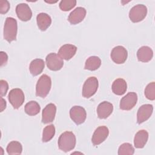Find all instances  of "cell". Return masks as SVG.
<instances>
[{"label": "cell", "instance_id": "6da1fadb", "mask_svg": "<svg viewBox=\"0 0 155 155\" xmlns=\"http://www.w3.org/2000/svg\"><path fill=\"white\" fill-rule=\"evenodd\" d=\"M76 142V139L74 133L71 131H65L59 137L58 147L61 150L68 152L74 148Z\"/></svg>", "mask_w": 155, "mask_h": 155}, {"label": "cell", "instance_id": "7a4b0ae2", "mask_svg": "<svg viewBox=\"0 0 155 155\" xmlns=\"http://www.w3.org/2000/svg\"><path fill=\"white\" fill-rule=\"evenodd\" d=\"M18 24L15 19L12 17L6 18L4 26V38L8 42L16 39Z\"/></svg>", "mask_w": 155, "mask_h": 155}, {"label": "cell", "instance_id": "3957f363", "mask_svg": "<svg viewBox=\"0 0 155 155\" xmlns=\"http://www.w3.org/2000/svg\"><path fill=\"white\" fill-rule=\"evenodd\" d=\"M51 87V80L47 74H42L38 79L36 85V95L44 98L48 94Z\"/></svg>", "mask_w": 155, "mask_h": 155}, {"label": "cell", "instance_id": "277c9868", "mask_svg": "<svg viewBox=\"0 0 155 155\" xmlns=\"http://www.w3.org/2000/svg\"><path fill=\"white\" fill-rule=\"evenodd\" d=\"M98 80L94 76L88 78L84 82L82 87V96L85 98H90L93 96L98 88Z\"/></svg>", "mask_w": 155, "mask_h": 155}, {"label": "cell", "instance_id": "5b68a950", "mask_svg": "<svg viewBox=\"0 0 155 155\" xmlns=\"http://www.w3.org/2000/svg\"><path fill=\"white\" fill-rule=\"evenodd\" d=\"M147 8L145 5L137 4L133 7L129 12V18L133 22L142 21L147 16Z\"/></svg>", "mask_w": 155, "mask_h": 155}, {"label": "cell", "instance_id": "8992f818", "mask_svg": "<svg viewBox=\"0 0 155 155\" xmlns=\"http://www.w3.org/2000/svg\"><path fill=\"white\" fill-rule=\"evenodd\" d=\"M25 96L24 92L20 88H13L8 94V101L15 109L19 108L24 103Z\"/></svg>", "mask_w": 155, "mask_h": 155}, {"label": "cell", "instance_id": "52a82bcc", "mask_svg": "<svg viewBox=\"0 0 155 155\" xmlns=\"http://www.w3.org/2000/svg\"><path fill=\"white\" fill-rule=\"evenodd\" d=\"M47 67L52 71L60 70L64 65L63 59L55 53H49L45 58Z\"/></svg>", "mask_w": 155, "mask_h": 155}, {"label": "cell", "instance_id": "ba28073f", "mask_svg": "<svg viewBox=\"0 0 155 155\" xmlns=\"http://www.w3.org/2000/svg\"><path fill=\"white\" fill-rule=\"evenodd\" d=\"M110 56L114 62L117 64H121L126 61L128 56V52L125 47L121 45H118L113 48Z\"/></svg>", "mask_w": 155, "mask_h": 155}, {"label": "cell", "instance_id": "9c48e42d", "mask_svg": "<svg viewBox=\"0 0 155 155\" xmlns=\"http://www.w3.org/2000/svg\"><path fill=\"white\" fill-rule=\"evenodd\" d=\"M70 116L76 125H80L84 123L86 119V111L82 107L76 105L70 109Z\"/></svg>", "mask_w": 155, "mask_h": 155}, {"label": "cell", "instance_id": "30bf717a", "mask_svg": "<svg viewBox=\"0 0 155 155\" xmlns=\"http://www.w3.org/2000/svg\"><path fill=\"white\" fill-rule=\"evenodd\" d=\"M137 95L134 92H130L124 96L120 102V108L123 110H130L136 104Z\"/></svg>", "mask_w": 155, "mask_h": 155}, {"label": "cell", "instance_id": "8fae6325", "mask_svg": "<svg viewBox=\"0 0 155 155\" xmlns=\"http://www.w3.org/2000/svg\"><path fill=\"white\" fill-rule=\"evenodd\" d=\"M109 134L108 128L106 126H101L97 127L91 138V142L94 145H98L103 142Z\"/></svg>", "mask_w": 155, "mask_h": 155}, {"label": "cell", "instance_id": "7c38bea8", "mask_svg": "<svg viewBox=\"0 0 155 155\" xmlns=\"http://www.w3.org/2000/svg\"><path fill=\"white\" fill-rule=\"evenodd\" d=\"M153 106L151 104H144L140 106L137 113V122L140 124L147 120L151 116Z\"/></svg>", "mask_w": 155, "mask_h": 155}, {"label": "cell", "instance_id": "4fadbf2b", "mask_svg": "<svg viewBox=\"0 0 155 155\" xmlns=\"http://www.w3.org/2000/svg\"><path fill=\"white\" fill-rule=\"evenodd\" d=\"M56 113V107L54 104L50 103L47 105L42 110V122L48 124L52 122L54 119Z\"/></svg>", "mask_w": 155, "mask_h": 155}, {"label": "cell", "instance_id": "5bb4252c", "mask_svg": "<svg viewBox=\"0 0 155 155\" xmlns=\"http://www.w3.org/2000/svg\"><path fill=\"white\" fill-rule=\"evenodd\" d=\"M16 13L18 18L22 21H29L32 16V12L30 7L25 3H21L17 5Z\"/></svg>", "mask_w": 155, "mask_h": 155}, {"label": "cell", "instance_id": "9a60e30c", "mask_svg": "<svg viewBox=\"0 0 155 155\" xmlns=\"http://www.w3.org/2000/svg\"><path fill=\"white\" fill-rule=\"evenodd\" d=\"M86 16V10L82 7H78L73 10L68 17V21L71 24L75 25L82 22Z\"/></svg>", "mask_w": 155, "mask_h": 155}, {"label": "cell", "instance_id": "2e32d148", "mask_svg": "<svg viewBox=\"0 0 155 155\" xmlns=\"http://www.w3.org/2000/svg\"><path fill=\"white\" fill-rule=\"evenodd\" d=\"M77 47L72 44H65L61 47L58 51V55L65 60H70L76 54Z\"/></svg>", "mask_w": 155, "mask_h": 155}, {"label": "cell", "instance_id": "e0dca14e", "mask_svg": "<svg viewBox=\"0 0 155 155\" xmlns=\"http://www.w3.org/2000/svg\"><path fill=\"white\" fill-rule=\"evenodd\" d=\"M113 106L112 104L107 101L102 102L97 108V116L99 119H103L107 118L113 112Z\"/></svg>", "mask_w": 155, "mask_h": 155}, {"label": "cell", "instance_id": "ac0fdd59", "mask_svg": "<svg viewBox=\"0 0 155 155\" xmlns=\"http://www.w3.org/2000/svg\"><path fill=\"white\" fill-rule=\"evenodd\" d=\"M153 56L152 49L148 46H142L137 51V58L139 61L147 62L151 60Z\"/></svg>", "mask_w": 155, "mask_h": 155}, {"label": "cell", "instance_id": "d6986e66", "mask_svg": "<svg viewBox=\"0 0 155 155\" xmlns=\"http://www.w3.org/2000/svg\"><path fill=\"white\" fill-rule=\"evenodd\" d=\"M148 133L145 130L138 131L134 137V145L136 148H142L147 142Z\"/></svg>", "mask_w": 155, "mask_h": 155}, {"label": "cell", "instance_id": "ffe728a7", "mask_svg": "<svg viewBox=\"0 0 155 155\" xmlns=\"http://www.w3.org/2000/svg\"><path fill=\"white\" fill-rule=\"evenodd\" d=\"M36 21L38 28L42 31H45L51 24V18L48 14L41 13L37 15Z\"/></svg>", "mask_w": 155, "mask_h": 155}, {"label": "cell", "instance_id": "44dd1931", "mask_svg": "<svg viewBox=\"0 0 155 155\" xmlns=\"http://www.w3.org/2000/svg\"><path fill=\"white\" fill-rule=\"evenodd\" d=\"M111 89L113 92L116 95L124 94L127 89V84L126 81L122 78L116 79L112 84Z\"/></svg>", "mask_w": 155, "mask_h": 155}, {"label": "cell", "instance_id": "7402d4cb", "mask_svg": "<svg viewBox=\"0 0 155 155\" xmlns=\"http://www.w3.org/2000/svg\"><path fill=\"white\" fill-rule=\"evenodd\" d=\"M44 67L45 62L42 59H35L30 62L29 69L31 74L36 76L42 72Z\"/></svg>", "mask_w": 155, "mask_h": 155}, {"label": "cell", "instance_id": "603a6c76", "mask_svg": "<svg viewBox=\"0 0 155 155\" xmlns=\"http://www.w3.org/2000/svg\"><path fill=\"white\" fill-rule=\"evenodd\" d=\"M101 65V60L98 56H92L89 57L85 61L84 68L90 71H94L98 69Z\"/></svg>", "mask_w": 155, "mask_h": 155}, {"label": "cell", "instance_id": "cb8c5ba5", "mask_svg": "<svg viewBox=\"0 0 155 155\" xmlns=\"http://www.w3.org/2000/svg\"><path fill=\"white\" fill-rule=\"evenodd\" d=\"M24 110L25 112L28 115L35 116L39 113L41 110V107L37 102L31 101L25 104Z\"/></svg>", "mask_w": 155, "mask_h": 155}, {"label": "cell", "instance_id": "d4e9b609", "mask_svg": "<svg viewBox=\"0 0 155 155\" xmlns=\"http://www.w3.org/2000/svg\"><path fill=\"white\" fill-rule=\"evenodd\" d=\"M6 150L9 155L20 154L22 151V146L18 141H12L8 144Z\"/></svg>", "mask_w": 155, "mask_h": 155}, {"label": "cell", "instance_id": "484cf974", "mask_svg": "<svg viewBox=\"0 0 155 155\" xmlns=\"http://www.w3.org/2000/svg\"><path fill=\"white\" fill-rule=\"evenodd\" d=\"M55 134V127L53 124L46 126L42 132V140L43 142L50 141Z\"/></svg>", "mask_w": 155, "mask_h": 155}, {"label": "cell", "instance_id": "4316f807", "mask_svg": "<svg viewBox=\"0 0 155 155\" xmlns=\"http://www.w3.org/2000/svg\"><path fill=\"white\" fill-rule=\"evenodd\" d=\"M134 153V149L131 144L129 143H122L118 149L119 155H132Z\"/></svg>", "mask_w": 155, "mask_h": 155}, {"label": "cell", "instance_id": "83f0119b", "mask_svg": "<svg viewBox=\"0 0 155 155\" xmlns=\"http://www.w3.org/2000/svg\"><path fill=\"white\" fill-rule=\"evenodd\" d=\"M145 97L151 101L155 99V83L152 82L148 84L145 89Z\"/></svg>", "mask_w": 155, "mask_h": 155}, {"label": "cell", "instance_id": "f1b7e54d", "mask_svg": "<svg viewBox=\"0 0 155 155\" xmlns=\"http://www.w3.org/2000/svg\"><path fill=\"white\" fill-rule=\"evenodd\" d=\"M76 4V0H62L59 3V8L62 11L67 12L74 7Z\"/></svg>", "mask_w": 155, "mask_h": 155}, {"label": "cell", "instance_id": "f546056e", "mask_svg": "<svg viewBox=\"0 0 155 155\" xmlns=\"http://www.w3.org/2000/svg\"><path fill=\"white\" fill-rule=\"evenodd\" d=\"M10 3L6 0L0 1V13L1 14H5L7 13L10 9Z\"/></svg>", "mask_w": 155, "mask_h": 155}, {"label": "cell", "instance_id": "4dcf8cb0", "mask_svg": "<svg viewBox=\"0 0 155 155\" xmlns=\"http://www.w3.org/2000/svg\"><path fill=\"white\" fill-rule=\"evenodd\" d=\"M0 84H1V96H4L6 95L7 92L8 90V84L7 82L5 80H1L0 81Z\"/></svg>", "mask_w": 155, "mask_h": 155}, {"label": "cell", "instance_id": "1f68e13d", "mask_svg": "<svg viewBox=\"0 0 155 155\" xmlns=\"http://www.w3.org/2000/svg\"><path fill=\"white\" fill-rule=\"evenodd\" d=\"M0 55H1V67H3L7 62L8 56L6 54V53L4 51H1Z\"/></svg>", "mask_w": 155, "mask_h": 155}, {"label": "cell", "instance_id": "d6a6232c", "mask_svg": "<svg viewBox=\"0 0 155 155\" xmlns=\"http://www.w3.org/2000/svg\"><path fill=\"white\" fill-rule=\"evenodd\" d=\"M6 105V101L2 98V97H1V112L3 111L5 109Z\"/></svg>", "mask_w": 155, "mask_h": 155}, {"label": "cell", "instance_id": "836d02e7", "mask_svg": "<svg viewBox=\"0 0 155 155\" xmlns=\"http://www.w3.org/2000/svg\"><path fill=\"white\" fill-rule=\"evenodd\" d=\"M45 2H47V3H56V2H57V1H45Z\"/></svg>", "mask_w": 155, "mask_h": 155}]
</instances>
